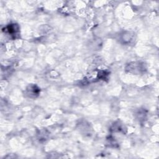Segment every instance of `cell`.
Here are the masks:
<instances>
[{
  "instance_id": "obj_1",
  "label": "cell",
  "mask_w": 159,
  "mask_h": 159,
  "mask_svg": "<svg viewBox=\"0 0 159 159\" xmlns=\"http://www.w3.org/2000/svg\"><path fill=\"white\" fill-rule=\"evenodd\" d=\"M40 89L36 85H31L27 89L28 95L29 97H36L39 93Z\"/></svg>"
},
{
  "instance_id": "obj_2",
  "label": "cell",
  "mask_w": 159,
  "mask_h": 159,
  "mask_svg": "<svg viewBox=\"0 0 159 159\" xmlns=\"http://www.w3.org/2000/svg\"><path fill=\"white\" fill-rule=\"evenodd\" d=\"M19 30V26L17 25H11L7 27V31L8 33L11 36H14V37L15 36L17 35Z\"/></svg>"
}]
</instances>
